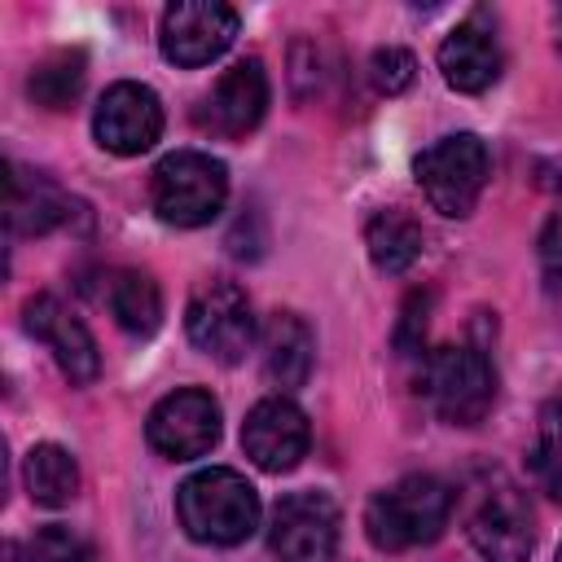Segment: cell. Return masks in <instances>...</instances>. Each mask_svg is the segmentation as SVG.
<instances>
[{"label": "cell", "mask_w": 562, "mask_h": 562, "mask_svg": "<svg viewBox=\"0 0 562 562\" xmlns=\"http://www.w3.org/2000/svg\"><path fill=\"white\" fill-rule=\"evenodd\" d=\"M22 325H26L31 338H40V342L53 351L57 369H61L75 386H88V382L101 373L97 338L88 334V325H83L75 312L61 307V299H53V294H35V299H26V307H22Z\"/></svg>", "instance_id": "5bb4252c"}, {"label": "cell", "mask_w": 562, "mask_h": 562, "mask_svg": "<svg viewBox=\"0 0 562 562\" xmlns=\"http://www.w3.org/2000/svg\"><path fill=\"white\" fill-rule=\"evenodd\" d=\"M439 70H443L448 88H457V92H483L496 83L501 44L483 13H470L465 22H457L448 31V40L439 44Z\"/></svg>", "instance_id": "9a60e30c"}, {"label": "cell", "mask_w": 562, "mask_h": 562, "mask_svg": "<svg viewBox=\"0 0 562 562\" xmlns=\"http://www.w3.org/2000/svg\"><path fill=\"white\" fill-rule=\"evenodd\" d=\"M184 334L202 356L220 364H237L255 342V312H250L246 290L228 277L198 281L184 307Z\"/></svg>", "instance_id": "52a82bcc"}, {"label": "cell", "mask_w": 562, "mask_h": 562, "mask_svg": "<svg viewBox=\"0 0 562 562\" xmlns=\"http://www.w3.org/2000/svg\"><path fill=\"white\" fill-rule=\"evenodd\" d=\"M268 110V75H263V61L259 57H241L233 61L215 88L202 97V110H198V123L211 132V136H224V140H237L246 132L259 127Z\"/></svg>", "instance_id": "4fadbf2b"}, {"label": "cell", "mask_w": 562, "mask_h": 562, "mask_svg": "<svg viewBox=\"0 0 562 562\" xmlns=\"http://www.w3.org/2000/svg\"><path fill=\"white\" fill-rule=\"evenodd\" d=\"M307 443H312V430H307V417L294 400L285 395H268L259 400L246 422H241V448L246 457L268 470V474H285L294 470L303 457H307Z\"/></svg>", "instance_id": "7c38bea8"}, {"label": "cell", "mask_w": 562, "mask_h": 562, "mask_svg": "<svg viewBox=\"0 0 562 562\" xmlns=\"http://www.w3.org/2000/svg\"><path fill=\"white\" fill-rule=\"evenodd\" d=\"M268 549L277 562H329L338 549V505L325 492H290L272 509Z\"/></svg>", "instance_id": "9c48e42d"}, {"label": "cell", "mask_w": 562, "mask_h": 562, "mask_svg": "<svg viewBox=\"0 0 562 562\" xmlns=\"http://www.w3.org/2000/svg\"><path fill=\"white\" fill-rule=\"evenodd\" d=\"M553 31H558V48H562V4H558V13H553Z\"/></svg>", "instance_id": "484cf974"}, {"label": "cell", "mask_w": 562, "mask_h": 562, "mask_svg": "<svg viewBox=\"0 0 562 562\" xmlns=\"http://www.w3.org/2000/svg\"><path fill=\"white\" fill-rule=\"evenodd\" d=\"M101 299L119 321V329H127L132 338H149L162 321V290L140 268H114L101 285Z\"/></svg>", "instance_id": "ac0fdd59"}, {"label": "cell", "mask_w": 562, "mask_h": 562, "mask_svg": "<svg viewBox=\"0 0 562 562\" xmlns=\"http://www.w3.org/2000/svg\"><path fill=\"white\" fill-rule=\"evenodd\" d=\"M422 395L448 426H474L487 417L496 400V373L492 360L479 347H430L422 356Z\"/></svg>", "instance_id": "5b68a950"}, {"label": "cell", "mask_w": 562, "mask_h": 562, "mask_svg": "<svg viewBox=\"0 0 562 562\" xmlns=\"http://www.w3.org/2000/svg\"><path fill=\"white\" fill-rule=\"evenodd\" d=\"M176 514L189 540L198 544H241L259 527V492L228 465L198 470L176 492Z\"/></svg>", "instance_id": "6da1fadb"}, {"label": "cell", "mask_w": 562, "mask_h": 562, "mask_svg": "<svg viewBox=\"0 0 562 562\" xmlns=\"http://www.w3.org/2000/svg\"><path fill=\"white\" fill-rule=\"evenodd\" d=\"M413 75H417V61H413V53H404V48H378V53L369 57V79H373V88L386 92V97L404 92V88L413 83Z\"/></svg>", "instance_id": "cb8c5ba5"}, {"label": "cell", "mask_w": 562, "mask_h": 562, "mask_svg": "<svg viewBox=\"0 0 562 562\" xmlns=\"http://www.w3.org/2000/svg\"><path fill=\"white\" fill-rule=\"evenodd\" d=\"M237 40V9L220 0H180L162 13L158 48L176 66H206Z\"/></svg>", "instance_id": "30bf717a"}, {"label": "cell", "mask_w": 562, "mask_h": 562, "mask_svg": "<svg viewBox=\"0 0 562 562\" xmlns=\"http://www.w3.org/2000/svg\"><path fill=\"white\" fill-rule=\"evenodd\" d=\"M22 479H26L31 501L48 505V509L70 505L75 492H79V465L61 443H35L22 461Z\"/></svg>", "instance_id": "ffe728a7"}, {"label": "cell", "mask_w": 562, "mask_h": 562, "mask_svg": "<svg viewBox=\"0 0 562 562\" xmlns=\"http://www.w3.org/2000/svg\"><path fill=\"white\" fill-rule=\"evenodd\" d=\"M452 518V487L435 474H404L364 505V536L382 553L430 544Z\"/></svg>", "instance_id": "7a4b0ae2"}, {"label": "cell", "mask_w": 562, "mask_h": 562, "mask_svg": "<svg viewBox=\"0 0 562 562\" xmlns=\"http://www.w3.org/2000/svg\"><path fill=\"white\" fill-rule=\"evenodd\" d=\"M228 198V171L220 158L198 149L167 154L149 176V202L162 224L176 228H202L224 211Z\"/></svg>", "instance_id": "277c9868"}, {"label": "cell", "mask_w": 562, "mask_h": 562, "mask_svg": "<svg viewBox=\"0 0 562 562\" xmlns=\"http://www.w3.org/2000/svg\"><path fill=\"white\" fill-rule=\"evenodd\" d=\"M558 562H562V549H558Z\"/></svg>", "instance_id": "83f0119b"}, {"label": "cell", "mask_w": 562, "mask_h": 562, "mask_svg": "<svg viewBox=\"0 0 562 562\" xmlns=\"http://www.w3.org/2000/svg\"><path fill=\"white\" fill-rule=\"evenodd\" d=\"M312 360H316V338H312L307 321L294 316V312H272V316L263 321V334H259V364H263V378H268L277 391H294V386L307 382Z\"/></svg>", "instance_id": "e0dca14e"}, {"label": "cell", "mask_w": 562, "mask_h": 562, "mask_svg": "<svg viewBox=\"0 0 562 562\" xmlns=\"http://www.w3.org/2000/svg\"><path fill=\"white\" fill-rule=\"evenodd\" d=\"M527 465H531V479L536 487L562 505V417L553 408H544L540 417V430H536V443L527 448Z\"/></svg>", "instance_id": "7402d4cb"}, {"label": "cell", "mask_w": 562, "mask_h": 562, "mask_svg": "<svg viewBox=\"0 0 562 562\" xmlns=\"http://www.w3.org/2000/svg\"><path fill=\"white\" fill-rule=\"evenodd\" d=\"M145 439L154 452H162L171 461H193V457L211 452L220 439V404L211 400V391H198V386L171 391L149 408Z\"/></svg>", "instance_id": "ba28073f"}, {"label": "cell", "mask_w": 562, "mask_h": 562, "mask_svg": "<svg viewBox=\"0 0 562 562\" xmlns=\"http://www.w3.org/2000/svg\"><path fill=\"white\" fill-rule=\"evenodd\" d=\"M26 553H31V562H97V553H92V544L83 540V536H75L70 527H44V531H35V540L26 544Z\"/></svg>", "instance_id": "603a6c76"}, {"label": "cell", "mask_w": 562, "mask_h": 562, "mask_svg": "<svg viewBox=\"0 0 562 562\" xmlns=\"http://www.w3.org/2000/svg\"><path fill=\"white\" fill-rule=\"evenodd\" d=\"M549 408H553V413H558V417H562V395H558V400H553V404H549Z\"/></svg>", "instance_id": "4316f807"}, {"label": "cell", "mask_w": 562, "mask_h": 562, "mask_svg": "<svg viewBox=\"0 0 562 562\" xmlns=\"http://www.w3.org/2000/svg\"><path fill=\"white\" fill-rule=\"evenodd\" d=\"M413 171H417V184H422L426 202L439 215L465 220L479 206L492 158H487V145L474 132H457V136H443L430 149H422Z\"/></svg>", "instance_id": "8992f818"}, {"label": "cell", "mask_w": 562, "mask_h": 562, "mask_svg": "<svg viewBox=\"0 0 562 562\" xmlns=\"http://www.w3.org/2000/svg\"><path fill=\"white\" fill-rule=\"evenodd\" d=\"M83 53L79 48H57V53H48L44 61H35V70H31V79H26V92H31V101L35 105H44V110H66L75 97H79V88H83Z\"/></svg>", "instance_id": "44dd1931"}, {"label": "cell", "mask_w": 562, "mask_h": 562, "mask_svg": "<svg viewBox=\"0 0 562 562\" xmlns=\"http://www.w3.org/2000/svg\"><path fill=\"white\" fill-rule=\"evenodd\" d=\"M92 136L101 149L119 154V158H136L145 154L158 136H162V105L154 97V88L145 83H110L105 97L97 101L92 114Z\"/></svg>", "instance_id": "8fae6325"}, {"label": "cell", "mask_w": 562, "mask_h": 562, "mask_svg": "<svg viewBox=\"0 0 562 562\" xmlns=\"http://www.w3.org/2000/svg\"><path fill=\"white\" fill-rule=\"evenodd\" d=\"M540 268L549 281L562 285V211H553L540 228Z\"/></svg>", "instance_id": "d4e9b609"}, {"label": "cell", "mask_w": 562, "mask_h": 562, "mask_svg": "<svg viewBox=\"0 0 562 562\" xmlns=\"http://www.w3.org/2000/svg\"><path fill=\"white\" fill-rule=\"evenodd\" d=\"M4 215H9V228L22 233V237H40L48 228H61L70 224V215L79 211L75 198H66L48 176L40 171H26L18 162H4Z\"/></svg>", "instance_id": "2e32d148"}, {"label": "cell", "mask_w": 562, "mask_h": 562, "mask_svg": "<svg viewBox=\"0 0 562 562\" xmlns=\"http://www.w3.org/2000/svg\"><path fill=\"white\" fill-rule=\"evenodd\" d=\"M364 246H369V259H373L378 272L400 277L417 263V255L426 246V233L404 206H382L364 224Z\"/></svg>", "instance_id": "d6986e66"}, {"label": "cell", "mask_w": 562, "mask_h": 562, "mask_svg": "<svg viewBox=\"0 0 562 562\" xmlns=\"http://www.w3.org/2000/svg\"><path fill=\"white\" fill-rule=\"evenodd\" d=\"M465 536L487 562H527L536 544V518H531L527 492L501 470L479 474L470 483Z\"/></svg>", "instance_id": "3957f363"}]
</instances>
